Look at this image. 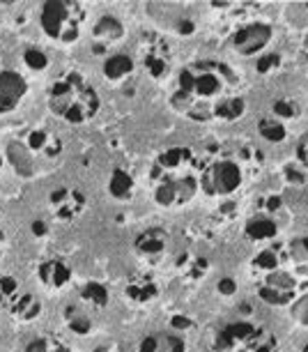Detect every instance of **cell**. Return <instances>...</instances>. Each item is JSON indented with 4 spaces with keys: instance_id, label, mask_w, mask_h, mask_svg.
I'll list each match as a JSON object with an SVG mask.
<instances>
[{
    "instance_id": "obj_4",
    "label": "cell",
    "mask_w": 308,
    "mask_h": 352,
    "mask_svg": "<svg viewBox=\"0 0 308 352\" xmlns=\"http://www.w3.org/2000/svg\"><path fill=\"white\" fill-rule=\"evenodd\" d=\"M85 8L74 0H53L39 12V25L44 35L58 44H74L83 32Z\"/></svg>"
},
{
    "instance_id": "obj_20",
    "label": "cell",
    "mask_w": 308,
    "mask_h": 352,
    "mask_svg": "<svg viewBox=\"0 0 308 352\" xmlns=\"http://www.w3.org/2000/svg\"><path fill=\"white\" fill-rule=\"evenodd\" d=\"M10 314L21 322H32L42 314V302H39V297H35L32 292H21V297L16 300Z\"/></svg>"
},
{
    "instance_id": "obj_43",
    "label": "cell",
    "mask_w": 308,
    "mask_h": 352,
    "mask_svg": "<svg viewBox=\"0 0 308 352\" xmlns=\"http://www.w3.org/2000/svg\"><path fill=\"white\" fill-rule=\"evenodd\" d=\"M304 352H308V343H306V348H304Z\"/></svg>"
},
{
    "instance_id": "obj_21",
    "label": "cell",
    "mask_w": 308,
    "mask_h": 352,
    "mask_svg": "<svg viewBox=\"0 0 308 352\" xmlns=\"http://www.w3.org/2000/svg\"><path fill=\"white\" fill-rule=\"evenodd\" d=\"M63 318H65L67 329H72L74 334L88 336L92 331V318L85 314V311H81V307H76V304H69V307L63 311Z\"/></svg>"
},
{
    "instance_id": "obj_6",
    "label": "cell",
    "mask_w": 308,
    "mask_h": 352,
    "mask_svg": "<svg viewBox=\"0 0 308 352\" xmlns=\"http://www.w3.org/2000/svg\"><path fill=\"white\" fill-rule=\"evenodd\" d=\"M198 191V177L191 175V173H184V175H173V177H164V180L157 182L154 187V201L162 208H179V205L189 203Z\"/></svg>"
},
{
    "instance_id": "obj_14",
    "label": "cell",
    "mask_w": 308,
    "mask_h": 352,
    "mask_svg": "<svg viewBox=\"0 0 308 352\" xmlns=\"http://www.w3.org/2000/svg\"><path fill=\"white\" fill-rule=\"evenodd\" d=\"M138 352H189L177 331H152L138 345Z\"/></svg>"
},
{
    "instance_id": "obj_8",
    "label": "cell",
    "mask_w": 308,
    "mask_h": 352,
    "mask_svg": "<svg viewBox=\"0 0 308 352\" xmlns=\"http://www.w3.org/2000/svg\"><path fill=\"white\" fill-rule=\"evenodd\" d=\"M49 210L58 221L69 223L74 219H78L85 210V194L72 187H60L53 189L49 194Z\"/></svg>"
},
{
    "instance_id": "obj_40",
    "label": "cell",
    "mask_w": 308,
    "mask_h": 352,
    "mask_svg": "<svg viewBox=\"0 0 308 352\" xmlns=\"http://www.w3.org/2000/svg\"><path fill=\"white\" fill-rule=\"evenodd\" d=\"M95 352H120L116 345H102V348H97Z\"/></svg>"
},
{
    "instance_id": "obj_24",
    "label": "cell",
    "mask_w": 308,
    "mask_h": 352,
    "mask_svg": "<svg viewBox=\"0 0 308 352\" xmlns=\"http://www.w3.org/2000/svg\"><path fill=\"white\" fill-rule=\"evenodd\" d=\"M81 302L92 309H104L109 304V288L99 281H85L81 285Z\"/></svg>"
},
{
    "instance_id": "obj_5",
    "label": "cell",
    "mask_w": 308,
    "mask_h": 352,
    "mask_svg": "<svg viewBox=\"0 0 308 352\" xmlns=\"http://www.w3.org/2000/svg\"><path fill=\"white\" fill-rule=\"evenodd\" d=\"M242 180V168L230 159H221V162H214L210 168L203 170L200 187L207 196H230L239 189Z\"/></svg>"
},
{
    "instance_id": "obj_32",
    "label": "cell",
    "mask_w": 308,
    "mask_h": 352,
    "mask_svg": "<svg viewBox=\"0 0 308 352\" xmlns=\"http://www.w3.org/2000/svg\"><path fill=\"white\" fill-rule=\"evenodd\" d=\"M280 65V56L278 53H270V56H263L258 60V65H256V69L260 72V74H267L270 69H274V67H278Z\"/></svg>"
},
{
    "instance_id": "obj_39",
    "label": "cell",
    "mask_w": 308,
    "mask_h": 352,
    "mask_svg": "<svg viewBox=\"0 0 308 352\" xmlns=\"http://www.w3.org/2000/svg\"><path fill=\"white\" fill-rule=\"evenodd\" d=\"M5 247H8V237H5V232L0 230V256L5 254Z\"/></svg>"
},
{
    "instance_id": "obj_18",
    "label": "cell",
    "mask_w": 308,
    "mask_h": 352,
    "mask_svg": "<svg viewBox=\"0 0 308 352\" xmlns=\"http://www.w3.org/2000/svg\"><path fill=\"white\" fill-rule=\"evenodd\" d=\"M133 69H136V63H133L131 56H126V53H113L104 63V76L109 78V81H122Z\"/></svg>"
},
{
    "instance_id": "obj_41",
    "label": "cell",
    "mask_w": 308,
    "mask_h": 352,
    "mask_svg": "<svg viewBox=\"0 0 308 352\" xmlns=\"http://www.w3.org/2000/svg\"><path fill=\"white\" fill-rule=\"evenodd\" d=\"M3 166H5V152H0V170H3Z\"/></svg>"
},
{
    "instance_id": "obj_37",
    "label": "cell",
    "mask_w": 308,
    "mask_h": 352,
    "mask_svg": "<svg viewBox=\"0 0 308 352\" xmlns=\"http://www.w3.org/2000/svg\"><path fill=\"white\" fill-rule=\"evenodd\" d=\"M278 208H280V198L278 196H272L270 201H267V210L274 212V210H278Z\"/></svg>"
},
{
    "instance_id": "obj_25",
    "label": "cell",
    "mask_w": 308,
    "mask_h": 352,
    "mask_svg": "<svg viewBox=\"0 0 308 352\" xmlns=\"http://www.w3.org/2000/svg\"><path fill=\"white\" fill-rule=\"evenodd\" d=\"M21 292V283L14 276H0V311H12Z\"/></svg>"
},
{
    "instance_id": "obj_23",
    "label": "cell",
    "mask_w": 308,
    "mask_h": 352,
    "mask_svg": "<svg viewBox=\"0 0 308 352\" xmlns=\"http://www.w3.org/2000/svg\"><path fill=\"white\" fill-rule=\"evenodd\" d=\"M278 232V226L272 221V219H251L249 223H246L244 228V235L249 237V240H256V242H263V240H274Z\"/></svg>"
},
{
    "instance_id": "obj_31",
    "label": "cell",
    "mask_w": 308,
    "mask_h": 352,
    "mask_svg": "<svg viewBox=\"0 0 308 352\" xmlns=\"http://www.w3.org/2000/svg\"><path fill=\"white\" fill-rule=\"evenodd\" d=\"M292 316H294V320H297V322L306 324V327H308V295L299 297V300L292 304Z\"/></svg>"
},
{
    "instance_id": "obj_27",
    "label": "cell",
    "mask_w": 308,
    "mask_h": 352,
    "mask_svg": "<svg viewBox=\"0 0 308 352\" xmlns=\"http://www.w3.org/2000/svg\"><path fill=\"white\" fill-rule=\"evenodd\" d=\"M258 129H260V136L270 143H280L285 138V127L276 120H260Z\"/></svg>"
},
{
    "instance_id": "obj_13",
    "label": "cell",
    "mask_w": 308,
    "mask_h": 352,
    "mask_svg": "<svg viewBox=\"0 0 308 352\" xmlns=\"http://www.w3.org/2000/svg\"><path fill=\"white\" fill-rule=\"evenodd\" d=\"M143 65L152 78H164L170 69V51L159 39H152L143 51Z\"/></svg>"
},
{
    "instance_id": "obj_10",
    "label": "cell",
    "mask_w": 308,
    "mask_h": 352,
    "mask_svg": "<svg viewBox=\"0 0 308 352\" xmlns=\"http://www.w3.org/2000/svg\"><path fill=\"white\" fill-rule=\"evenodd\" d=\"M272 39V25L267 23H251L246 28L237 30L235 37H232V44L235 49L242 53V56H253V53H260L270 44Z\"/></svg>"
},
{
    "instance_id": "obj_34",
    "label": "cell",
    "mask_w": 308,
    "mask_h": 352,
    "mask_svg": "<svg viewBox=\"0 0 308 352\" xmlns=\"http://www.w3.org/2000/svg\"><path fill=\"white\" fill-rule=\"evenodd\" d=\"M274 113H276L278 118H292L294 116V109L283 99H278V102H274Z\"/></svg>"
},
{
    "instance_id": "obj_11",
    "label": "cell",
    "mask_w": 308,
    "mask_h": 352,
    "mask_svg": "<svg viewBox=\"0 0 308 352\" xmlns=\"http://www.w3.org/2000/svg\"><path fill=\"white\" fill-rule=\"evenodd\" d=\"M256 331H258V327H253L251 322H244V320L242 322H230L217 334V343H214L212 350L235 352V350L242 348L244 343H249Z\"/></svg>"
},
{
    "instance_id": "obj_19",
    "label": "cell",
    "mask_w": 308,
    "mask_h": 352,
    "mask_svg": "<svg viewBox=\"0 0 308 352\" xmlns=\"http://www.w3.org/2000/svg\"><path fill=\"white\" fill-rule=\"evenodd\" d=\"M109 194L118 201H129L136 194V182H133L131 173H126L124 168H116L111 173L109 180Z\"/></svg>"
},
{
    "instance_id": "obj_15",
    "label": "cell",
    "mask_w": 308,
    "mask_h": 352,
    "mask_svg": "<svg viewBox=\"0 0 308 352\" xmlns=\"http://www.w3.org/2000/svg\"><path fill=\"white\" fill-rule=\"evenodd\" d=\"M124 37V25L116 16H102L92 28V39H95V51H104L109 46L118 44Z\"/></svg>"
},
{
    "instance_id": "obj_17",
    "label": "cell",
    "mask_w": 308,
    "mask_h": 352,
    "mask_svg": "<svg viewBox=\"0 0 308 352\" xmlns=\"http://www.w3.org/2000/svg\"><path fill=\"white\" fill-rule=\"evenodd\" d=\"M126 297L136 304H147L152 300H157L159 295V285L157 281H152V276H136L126 283Z\"/></svg>"
},
{
    "instance_id": "obj_44",
    "label": "cell",
    "mask_w": 308,
    "mask_h": 352,
    "mask_svg": "<svg viewBox=\"0 0 308 352\" xmlns=\"http://www.w3.org/2000/svg\"><path fill=\"white\" fill-rule=\"evenodd\" d=\"M306 56H308V51H306Z\"/></svg>"
},
{
    "instance_id": "obj_29",
    "label": "cell",
    "mask_w": 308,
    "mask_h": 352,
    "mask_svg": "<svg viewBox=\"0 0 308 352\" xmlns=\"http://www.w3.org/2000/svg\"><path fill=\"white\" fill-rule=\"evenodd\" d=\"M23 63H25V67L32 69V72H42V69L49 67V58H46V53L39 51V49H25L23 51Z\"/></svg>"
},
{
    "instance_id": "obj_2",
    "label": "cell",
    "mask_w": 308,
    "mask_h": 352,
    "mask_svg": "<svg viewBox=\"0 0 308 352\" xmlns=\"http://www.w3.org/2000/svg\"><path fill=\"white\" fill-rule=\"evenodd\" d=\"M63 157V141L56 131L35 127L10 138L5 145V159L19 175L35 177L44 166H53Z\"/></svg>"
},
{
    "instance_id": "obj_28",
    "label": "cell",
    "mask_w": 308,
    "mask_h": 352,
    "mask_svg": "<svg viewBox=\"0 0 308 352\" xmlns=\"http://www.w3.org/2000/svg\"><path fill=\"white\" fill-rule=\"evenodd\" d=\"M280 261H283V258L276 254V249H265L256 256V267L263 270L265 274H270V272L280 270Z\"/></svg>"
},
{
    "instance_id": "obj_36",
    "label": "cell",
    "mask_w": 308,
    "mask_h": 352,
    "mask_svg": "<svg viewBox=\"0 0 308 352\" xmlns=\"http://www.w3.org/2000/svg\"><path fill=\"white\" fill-rule=\"evenodd\" d=\"M285 177H287V182H292V184H304V173H299V170H294V168H285Z\"/></svg>"
},
{
    "instance_id": "obj_30",
    "label": "cell",
    "mask_w": 308,
    "mask_h": 352,
    "mask_svg": "<svg viewBox=\"0 0 308 352\" xmlns=\"http://www.w3.org/2000/svg\"><path fill=\"white\" fill-rule=\"evenodd\" d=\"M290 258L297 265H301V258H308V237H299L290 244Z\"/></svg>"
},
{
    "instance_id": "obj_33",
    "label": "cell",
    "mask_w": 308,
    "mask_h": 352,
    "mask_svg": "<svg viewBox=\"0 0 308 352\" xmlns=\"http://www.w3.org/2000/svg\"><path fill=\"white\" fill-rule=\"evenodd\" d=\"M217 290L221 292L223 297H230V295H235L237 292V283H235V278H230V276H223L219 281V285H217Z\"/></svg>"
},
{
    "instance_id": "obj_1",
    "label": "cell",
    "mask_w": 308,
    "mask_h": 352,
    "mask_svg": "<svg viewBox=\"0 0 308 352\" xmlns=\"http://www.w3.org/2000/svg\"><path fill=\"white\" fill-rule=\"evenodd\" d=\"M237 76L228 65L196 60L177 74L170 106L191 120H237L244 113V97L237 95Z\"/></svg>"
},
{
    "instance_id": "obj_42",
    "label": "cell",
    "mask_w": 308,
    "mask_h": 352,
    "mask_svg": "<svg viewBox=\"0 0 308 352\" xmlns=\"http://www.w3.org/2000/svg\"><path fill=\"white\" fill-rule=\"evenodd\" d=\"M210 352H228V350H210Z\"/></svg>"
},
{
    "instance_id": "obj_7",
    "label": "cell",
    "mask_w": 308,
    "mask_h": 352,
    "mask_svg": "<svg viewBox=\"0 0 308 352\" xmlns=\"http://www.w3.org/2000/svg\"><path fill=\"white\" fill-rule=\"evenodd\" d=\"M193 166H196V157H193V152L189 148H168L152 164L150 177L154 182H159V180H164V177L191 173Z\"/></svg>"
},
{
    "instance_id": "obj_3",
    "label": "cell",
    "mask_w": 308,
    "mask_h": 352,
    "mask_svg": "<svg viewBox=\"0 0 308 352\" xmlns=\"http://www.w3.org/2000/svg\"><path fill=\"white\" fill-rule=\"evenodd\" d=\"M49 109L69 124H83L99 111V95L78 72H63L49 88Z\"/></svg>"
},
{
    "instance_id": "obj_26",
    "label": "cell",
    "mask_w": 308,
    "mask_h": 352,
    "mask_svg": "<svg viewBox=\"0 0 308 352\" xmlns=\"http://www.w3.org/2000/svg\"><path fill=\"white\" fill-rule=\"evenodd\" d=\"M23 352H72V348L65 341H60L58 336L46 334V336H37L25 345Z\"/></svg>"
},
{
    "instance_id": "obj_16",
    "label": "cell",
    "mask_w": 308,
    "mask_h": 352,
    "mask_svg": "<svg viewBox=\"0 0 308 352\" xmlns=\"http://www.w3.org/2000/svg\"><path fill=\"white\" fill-rule=\"evenodd\" d=\"M166 244H168V235L162 228H147L136 237L133 249L145 258H157L166 251Z\"/></svg>"
},
{
    "instance_id": "obj_35",
    "label": "cell",
    "mask_w": 308,
    "mask_h": 352,
    "mask_svg": "<svg viewBox=\"0 0 308 352\" xmlns=\"http://www.w3.org/2000/svg\"><path fill=\"white\" fill-rule=\"evenodd\" d=\"M173 331H179V329H191L193 327V322L189 320V318H182V316H177V318H173Z\"/></svg>"
},
{
    "instance_id": "obj_22",
    "label": "cell",
    "mask_w": 308,
    "mask_h": 352,
    "mask_svg": "<svg viewBox=\"0 0 308 352\" xmlns=\"http://www.w3.org/2000/svg\"><path fill=\"white\" fill-rule=\"evenodd\" d=\"M263 285L280 292V295H285L287 300H292V302H294V297H297V281L292 278V274H287V272H283V270H276V272L265 274Z\"/></svg>"
},
{
    "instance_id": "obj_9",
    "label": "cell",
    "mask_w": 308,
    "mask_h": 352,
    "mask_svg": "<svg viewBox=\"0 0 308 352\" xmlns=\"http://www.w3.org/2000/svg\"><path fill=\"white\" fill-rule=\"evenodd\" d=\"M28 95V81L14 69L0 72V116L12 113Z\"/></svg>"
},
{
    "instance_id": "obj_38",
    "label": "cell",
    "mask_w": 308,
    "mask_h": 352,
    "mask_svg": "<svg viewBox=\"0 0 308 352\" xmlns=\"http://www.w3.org/2000/svg\"><path fill=\"white\" fill-rule=\"evenodd\" d=\"M297 157L308 166V148H306V145H299V148H297Z\"/></svg>"
},
{
    "instance_id": "obj_12",
    "label": "cell",
    "mask_w": 308,
    "mask_h": 352,
    "mask_svg": "<svg viewBox=\"0 0 308 352\" xmlns=\"http://www.w3.org/2000/svg\"><path fill=\"white\" fill-rule=\"evenodd\" d=\"M37 278L42 281V285H46V288L60 290L72 281V267L63 261V258H46V261L39 263Z\"/></svg>"
}]
</instances>
